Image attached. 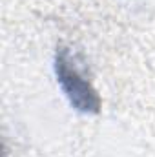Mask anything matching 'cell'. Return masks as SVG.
<instances>
[{"instance_id":"cell-1","label":"cell","mask_w":155,"mask_h":157,"mask_svg":"<svg viewBox=\"0 0 155 157\" xmlns=\"http://www.w3.org/2000/svg\"><path fill=\"white\" fill-rule=\"evenodd\" d=\"M55 70H57L59 82H60V86H62L64 93L68 95L73 108H77L78 112H86V113L88 112H91V113L99 112L100 101H99L95 90L91 88V84L73 66L68 49H60V53L57 55Z\"/></svg>"}]
</instances>
